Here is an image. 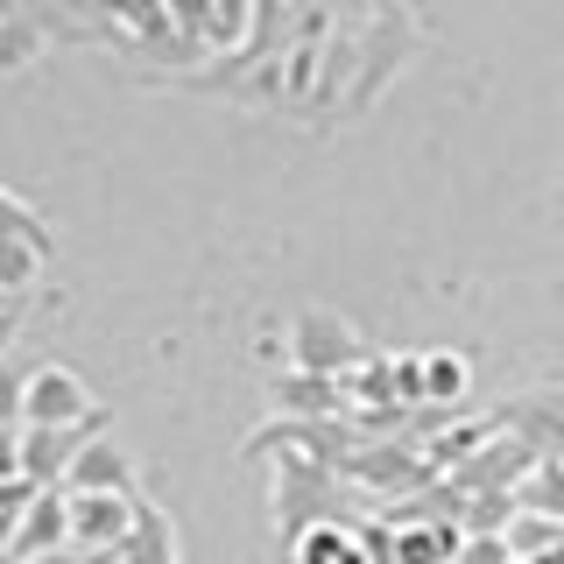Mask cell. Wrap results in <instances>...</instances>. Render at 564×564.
<instances>
[{"label":"cell","instance_id":"1","mask_svg":"<svg viewBox=\"0 0 564 564\" xmlns=\"http://www.w3.org/2000/svg\"><path fill=\"white\" fill-rule=\"evenodd\" d=\"M290 360H296V375L346 381L352 367H360V332H352V317L311 304V311H296V325H290Z\"/></svg>","mask_w":564,"mask_h":564},{"label":"cell","instance_id":"2","mask_svg":"<svg viewBox=\"0 0 564 564\" xmlns=\"http://www.w3.org/2000/svg\"><path fill=\"white\" fill-rule=\"evenodd\" d=\"M70 501V557H85V564H99V557H113V551H128L134 543V501L128 494H64Z\"/></svg>","mask_w":564,"mask_h":564},{"label":"cell","instance_id":"3","mask_svg":"<svg viewBox=\"0 0 564 564\" xmlns=\"http://www.w3.org/2000/svg\"><path fill=\"white\" fill-rule=\"evenodd\" d=\"M93 395H85V381L70 375V367L43 360L29 367V395H22V423L29 431H70V423H93Z\"/></svg>","mask_w":564,"mask_h":564},{"label":"cell","instance_id":"4","mask_svg":"<svg viewBox=\"0 0 564 564\" xmlns=\"http://www.w3.org/2000/svg\"><path fill=\"white\" fill-rule=\"evenodd\" d=\"M50 551H70V501H64L57 487L35 494V501L22 508V522H14V536H8V557L14 564L50 557Z\"/></svg>","mask_w":564,"mask_h":564},{"label":"cell","instance_id":"5","mask_svg":"<svg viewBox=\"0 0 564 564\" xmlns=\"http://www.w3.org/2000/svg\"><path fill=\"white\" fill-rule=\"evenodd\" d=\"M64 494H134V458L113 437H93L64 473Z\"/></svg>","mask_w":564,"mask_h":564},{"label":"cell","instance_id":"6","mask_svg":"<svg viewBox=\"0 0 564 564\" xmlns=\"http://www.w3.org/2000/svg\"><path fill=\"white\" fill-rule=\"evenodd\" d=\"M296 564H381V557L367 551L346 522H311L304 536H296Z\"/></svg>","mask_w":564,"mask_h":564},{"label":"cell","instance_id":"7","mask_svg":"<svg viewBox=\"0 0 564 564\" xmlns=\"http://www.w3.org/2000/svg\"><path fill=\"white\" fill-rule=\"evenodd\" d=\"M452 551H458V536H452L445 522H410V529L388 536L381 564H452Z\"/></svg>","mask_w":564,"mask_h":564},{"label":"cell","instance_id":"8","mask_svg":"<svg viewBox=\"0 0 564 564\" xmlns=\"http://www.w3.org/2000/svg\"><path fill=\"white\" fill-rule=\"evenodd\" d=\"M516 501L529 508V516L564 522V458H543V466H529L522 480H516Z\"/></svg>","mask_w":564,"mask_h":564},{"label":"cell","instance_id":"9","mask_svg":"<svg viewBox=\"0 0 564 564\" xmlns=\"http://www.w3.org/2000/svg\"><path fill=\"white\" fill-rule=\"evenodd\" d=\"M43 275V240H14V234H0V296H14L22 304V290Z\"/></svg>","mask_w":564,"mask_h":564},{"label":"cell","instance_id":"10","mask_svg":"<svg viewBox=\"0 0 564 564\" xmlns=\"http://www.w3.org/2000/svg\"><path fill=\"white\" fill-rule=\"evenodd\" d=\"M275 395H282V410H311V416H332V410H339V381H317V375H290V381H282L275 388Z\"/></svg>","mask_w":564,"mask_h":564},{"label":"cell","instance_id":"11","mask_svg":"<svg viewBox=\"0 0 564 564\" xmlns=\"http://www.w3.org/2000/svg\"><path fill=\"white\" fill-rule=\"evenodd\" d=\"M466 381H473V367L458 360V352H431V360H423V395L431 402H458Z\"/></svg>","mask_w":564,"mask_h":564},{"label":"cell","instance_id":"12","mask_svg":"<svg viewBox=\"0 0 564 564\" xmlns=\"http://www.w3.org/2000/svg\"><path fill=\"white\" fill-rule=\"evenodd\" d=\"M22 395L29 375H14V360H0V431H22Z\"/></svg>","mask_w":564,"mask_h":564},{"label":"cell","instance_id":"13","mask_svg":"<svg viewBox=\"0 0 564 564\" xmlns=\"http://www.w3.org/2000/svg\"><path fill=\"white\" fill-rule=\"evenodd\" d=\"M452 564H516V557H508V543H501V536H458Z\"/></svg>","mask_w":564,"mask_h":564},{"label":"cell","instance_id":"14","mask_svg":"<svg viewBox=\"0 0 564 564\" xmlns=\"http://www.w3.org/2000/svg\"><path fill=\"white\" fill-rule=\"evenodd\" d=\"M22 480V431H0V487Z\"/></svg>","mask_w":564,"mask_h":564},{"label":"cell","instance_id":"15","mask_svg":"<svg viewBox=\"0 0 564 564\" xmlns=\"http://www.w3.org/2000/svg\"><path fill=\"white\" fill-rule=\"evenodd\" d=\"M29 564H85V557H70V551H50V557H29Z\"/></svg>","mask_w":564,"mask_h":564},{"label":"cell","instance_id":"16","mask_svg":"<svg viewBox=\"0 0 564 564\" xmlns=\"http://www.w3.org/2000/svg\"><path fill=\"white\" fill-rule=\"evenodd\" d=\"M14 311H22V304H14V296H0V317H14Z\"/></svg>","mask_w":564,"mask_h":564}]
</instances>
